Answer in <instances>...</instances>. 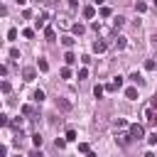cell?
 Wrapping results in <instances>:
<instances>
[{
  "label": "cell",
  "mask_w": 157,
  "mask_h": 157,
  "mask_svg": "<svg viewBox=\"0 0 157 157\" xmlns=\"http://www.w3.org/2000/svg\"><path fill=\"white\" fill-rule=\"evenodd\" d=\"M142 123H145V125L157 123V108H155V101H147V103L142 105Z\"/></svg>",
  "instance_id": "6da1fadb"
},
{
  "label": "cell",
  "mask_w": 157,
  "mask_h": 157,
  "mask_svg": "<svg viewBox=\"0 0 157 157\" xmlns=\"http://www.w3.org/2000/svg\"><path fill=\"white\" fill-rule=\"evenodd\" d=\"M128 132H130V137H132V140H142V137H145V125L132 123V125L128 128Z\"/></svg>",
  "instance_id": "7a4b0ae2"
},
{
  "label": "cell",
  "mask_w": 157,
  "mask_h": 157,
  "mask_svg": "<svg viewBox=\"0 0 157 157\" xmlns=\"http://www.w3.org/2000/svg\"><path fill=\"white\" fill-rule=\"evenodd\" d=\"M115 142H118L120 147H128V145L132 142V137H130V132H115Z\"/></svg>",
  "instance_id": "3957f363"
},
{
  "label": "cell",
  "mask_w": 157,
  "mask_h": 157,
  "mask_svg": "<svg viewBox=\"0 0 157 157\" xmlns=\"http://www.w3.org/2000/svg\"><path fill=\"white\" fill-rule=\"evenodd\" d=\"M125 44H128V39H125L123 34H115V37H113V49H115V52L125 49Z\"/></svg>",
  "instance_id": "277c9868"
},
{
  "label": "cell",
  "mask_w": 157,
  "mask_h": 157,
  "mask_svg": "<svg viewBox=\"0 0 157 157\" xmlns=\"http://www.w3.org/2000/svg\"><path fill=\"white\" fill-rule=\"evenodd\" d=\"M91 49H93L96 54H101V52H105V49H108V42H105V39H96V42L91 44Z\"/></svg>",
  "instance_id": "5b68a950"
},
{
  "label": "cell",
  "mask_w": 157,
  "mask_h": 157,
  "mask_svg": "<svg viewBox=\"0 0 157 157\" xmlns=\"http://www.w3.org/2000/svg\"><path fill=\"white\" fill-rule=\"evenodd\" d=\"M47 20H49V12L44 10V12H39V17L34 20V27H37V29H42V27L47 25Z\"/></svg>",
  "instance_id": "8992f818"
},
{
  "label": "cell",
  "mask_w": 157,
  "mask_h": 157,
  "mask_svg": "<svg viewBox=\"0 0 157 157\" xmlns=\"http://www.w3.org/2000/svg\"><path fill=\"white\" fill-rule=\"evenodd\" d=\"M22 76H25V81H34L37 69H34V66H25V69H22Z\"/></svg>",
  "instance_id": "52a82bcc"
},
{
  "label": "cell",
  "mask_w": 157,
  "mask_h": 157,
  "mask_svg": "<svg viewBox=\"0 0 157 157\" xmlns=\"http://www.w3.org/2000/svg\"><path fill=\"white\" fill-rule=\"evenodd\" d=\"M120 86H123V76H115V78H113V81L105 86V91H118Z\"/></svg>",
  "instance_id": "ba28073f"
},
{
  "label": "cell",
  "mask_w": 157,
  "mask_h": 157,
  "mask_svg": "<svg viewBox=\"0 0 157 157\" xmlns=\"http://www.w3.org/2000/svg\"><path fill=\"white\" fill-rule=\"evenodd\" d=\"M56 25H59L61 29H66V27H71V20H69V15H59V17H56Z\"/></svg>",
  "instance_id": "9c48e42d"
},
{
  "label": "cell",
  "mask_w": 157,
  "mask_h": 157,
  "mask_svg": "<svg viewBox=\"0 0 157 157\" xmlns=\"http://www.w3.org/2000/svg\"><path fill=\"white\" fill-rule=\"evenodd\" d=\"M125 25V17L123 15H118V17H113V22H110V27H113V32H118L120 27Z\"/></svg>",
  "instance_id": "30bf717a"
},
{
  "label": "cell",
  "mask_w": 157,
  "mask_h": 157,
  "mask_svg": "<svg viewBox=\"0 0 157 157\" xmlns=\"http://www.w3.org/2000/svg\"><path fill=\"white\" fill-rule=\"evenodd\" d=\"M81 15H83L86 20H91V17H96V7H93V5H86V7L81 10Z\"/></svg>",
  "instance_id": "8fae6325"
},
{
  "label": "cell",
  "mask_w": 157,
  "mask_h": 157,
  "mask_svg": "<svg viewBox=\"0 0 157 157\" xmlns=\"http://www.w3.org/2000/svg\"><path fill=\"white\" fill-rule=\"evenodd\" d=\"M56 108H59V110H71V101H66V98H56Z\"/></svg>",
  "instance_id": "7c38bea8"
},
{
  "label": "cell",
  "mask_w": 157,
  "mask_h": 157,
  "mask_svg": "<svg viewBox=\"0 0 157 157\" xmlns=\"http://www.w3.org/2000/svg\"><path fill=\"white\" fill-rule=\"evenodd\" d=\"M125 98H128V101H137V88H135V86L125 88Z\"/></svg>",
  "instance_id": "4fadbf2b"
},
{
  "label": "cell",
  "mask_w": 157,
  "mask_h": 157,
  "mask_svg": "<svg viewBox=\"0 0 157 157\" xmlns=\"http://www.w3.org/2000/svg\"><path fill=\"white\" fill-rule=\"evenodd\" d=\"M22 125H25V118H12L10 120V128L12 130H22Z\"/></svg>",
  "instance_id": "5bb4252c"
},
{
  "label": "cell",
  "mask_w": 157,
  "mask_h": 157,
  "mask_svg": "<svg viewBox=\"0 0 157 157\" xmlns=\"http://www.w3.org/2000/svg\"><path fill=\"white\" fill-rule=\"evenodd\" d=\"M130 81H132L135 86H142V83H145V78H142V76H140L137 71H132V74H130Z\"/></svg>",
  "instance_id": "9a60e30c"
},
{
  "label": "cell",
  "mask_w": 157,
  "mask_h": 157,
  "mask_svg": "<svg viewBox=\"0 0 157 157\" xmlns=\"http://www.w3.org/2000/svg\"><path fill=\"white\" fill-rule=\"evenodd\" d=\"M22 140H25V135H22V130H20V132H15V137H12V145H15V147H22Z\"/></svg>",
  "instance_id": "2e32d148"
},
{
  "label": "cell",
  "mask_w": 157,
  "mask_h": 157,
  "mask_svg": "<svg viewBox=\"0 0 157 157\" xmlns=\"http://www.w3.org/2000/svg\"><path fill=\"white\" fill-rule=\"evenodd\" d=\"M74 42H76V39H74V37H69V34H66V37H61V44H64L66 49H71V47H74Z\"/></svg>",
  "instance_id": "e0dca14e"
},
{
  "label": "cell",
  "mask_w": 157,
  "mask_h": 157,
  "mask_svg": "<svg viewBox=\"0 0 157 157\" xmlns=\"http://www.w3.org/2000/svg\"><path fill=\"white\" fill-rule=\"evenodd\" d=\"M32 101H37V103H42V101H44V91H42V88H37V91L32 93Z\"/></svg>",
  "instance_id": "ac0fdd59"
},
{
  "label": "cell",
  "mask_w": 157,
  "mask_h": 157,
  "mask_svg": "<svg viewBox=\"0 0 157 157\" xmlns=\"http://www.w3.org/2000/svg\"><path fill=\"white\" fill-rule=\"evenodd\" d=\"M71 29H74V34H83V32H86V27H83L81 22H76V25H71Z\"/></svg>",
  "instance_id": "d6986e66"
},
{
  "label": "cell",
  "mask_w": 157,
  "mask_h": 157,
  "mask_svg": "<svg viewBox=\"0 0 157 157\" xmlns=\"http://www.w3.org/2000/svg\"><path fill=\"white\" fill-rule=\"evenodd\" d=\"M44 37H47V42H54V37H56V32H54L52 27H47V29H44Z\"/></svg>",
  "instance_id": "ffe728a7"
},
{
  "label": "cell",
  "mask_w": 157,
  "mask_h": 157,
  "mask_svg": "<svg viewBox=\"0 0 157 157\" xmlns=\"http://www.w3.org/2000/svg\"><path fill=\"white\" fill-rule=\"evenodd\" d=\"M37 69H39V71H49V61H47V59H39V61H37Z\"/></svg>",
  "instance_id": "44dd1931"
},
{
  "label": "cell",
  "mask_w": 157,
  "mask_h": 157,
  "mask_svg": "<svg viewBox=\"0 0 157 157\" xmlns=\"http://www.w3.org/2000/svg\"><path fill=\"white\" fill-rule=\"evenodd\" d=\"M64 61H66V64H74V61H76V54H74V52H66V54H64Z\"/></svg>",
  "instance_id": "7402d4cb"
},
{
  "label": "cell",
  "mask_w": 157,
  "mask_h": 157,
  "mask_svg": "<svg viewBox=\"0 0 157 157\" xmlns=\"http://www.w3.org/2000/svg\"><path fill=\"white\" fill-rule=\"evenodd\" d=\"M0 91H2V93H10V91H12L10 81H0Z\"/></svg>",
  "instance_id": "603a6c76"
},
{
  "label": "cell",
  "mask_w": 157,
  "mask_h": 157,
  "mask_svg": "<svg viewBox=\"0 0 157 157\" xmlns=\"http://www.w3.org/2000/svg\"><path fill=\"white\" fill-rule=\"evenodd\" d=\"M145 69H147V71H155V69H157L155 59H147V61H145Z\"/></svg>",
  "instance_id": "cb8c5ba5"
},
{
  "label": "cell",
  "mask_w": 157,
  "mask_h": 157,
  "mask_svg": "<svg viewBox=\"0 0 157 157\" xmlns=\"http://www.w3.org/2000/svg\"><path fill=\"white\" fill-rule=\"evenodd\" d=\"M59 76H61V78H71V69H69V66H64V69L59 71Z\"/></svg>",
  "instance_id": "d4e9b609"
},
{
  "label": "cell",
  "mask_w": 157,
  "mask_h": 157,
  "mask_svg": "<svg viewBox=\"0 0 157 157\" xmlns=\"http://www.w3.org/2000/svg\"><path fill=\"white\" fill-rule=\"evenodd\" d=\"M103 91H105V86H101V83H98V86L93 88V96H96V98H101V96H103Z\"/></svg>",
  "instance_id": "484cf974"
},
{
  "label": "cell",
  "mask_w": 157,
  "mask_h": 157,
  "mask_svg": "<svg viewBox=\"0 0 157 157\" xmlns=\"http://www.w3.org/2000/svg\"><path fill=\"white\" fill-rule=\"evenodd\" d=\"M135 10H137V12H145V10H147V5H145L142 0H137V2H135Z\"/></svg>",
  "instance_id": "4316f807"
},
{
  "label": "cell",
  "mask_w": 157,
  "mask_h": 157,
  "mask_svg": "<svg viewBox=\"0 0 157 157\" xmlns=\"http://www.w3.org/2000/svg\"><path fill=\"white\" fill-rule=\"evenodd\" d=\"M113 125H115V128H130V125H128V123H125V118H118V120H115V123H113Z\"/></svg>",
  "instance_id": "83f0119b"
},
{
  "label": "cell",
  "mask_w": 157,
  "mask_h": 157,
  "mask_svg": "<svg viewBox=\"0 0 157 157\" xmlns=\"http://www.w3.org/2000/svg\"><path fill=\"white\" fill-rule=\"evenodd\" d=\"M69 140H76V130H74V128L66 130V142H69Z\"/></svg>",
  "instance_id": "f1b7e54d"
},
{
  "label": "cell",
  "mask_w": 157,
  "mask_h": 157,
  "mask_svg": "<svg viewBox=\"0 0 157 157\" xmlns=\"http://www.w3.org/2000/svg\"><path fill=\"white\" fill-rule=\"evenodd\" d=\"M54 145H56V150H61V147H66V137H56V142H54Z\"/></svg>",
  "instance_id": "f546056e"
},
{
  "label": "cell",
  "mask_w": 157,
  "mask_h": 157,
  "mask_svg": "<svg viewBox=\"0 0 157 157\" xmlns=\"http://www.w3.org/2000/svg\"><path fill=\"white\" fill-rule=\"evenodd\" d=\"M5 125H10V118L5 113H0V128H5Z\"/></svg>",
  "instance_id": "4dcf8cb0"
},
{
  "label": "cell",
  "mask_w": 157,
  "mask_h": 157,
  "mask_svg": "<svg viewBox=\"0 0 157 157\" xmlns=\"http://www.w3.org/2000/svg\"><path fill=\"white\" fill-rule=\"evenodd\" d=\"M22 37H25V39H32V37H34V29H22Z\"/></svg>",
  "instance_id": "1f68e13d"
},
{
  "label": "cell",
  "mask_w": 157,
  "mask_h": 157,
  "mask_svg": "<svg viewBox=\"0 0 157 157\" xmlns=\"http://www.w3.org/2000/svg\"><path fill=\"white\" fill-rule=\"evenodd\" d=\"M32 113H34L32 105H22V115H32Z\"/></svg>",
  "instance_id": "d6a6232c"
},
{
  "label": "cell",
  "mask_w": 157,
  "mask_h": 157,
  "mask_svg": "<svg viewBox=\"0 0 157 157\" xmlns=\"http://www.w3.org/2000/svg\"><path fill=\"white\" fill-rule=\"evenodd\" d=\"M147 142H150V145H152V147H157V132H152V135H150V137H147Z\"/></svg>",
  "instance_id": "836d02e7"
},
{
  "label": "cell",
  "mask_w": 157,
  "mask_h": 157,
  "mask_svg": "<svg viewBox=\"0 0 157 157\" xmlns=\"http://www.w3.org/2000/svg\"><path fill=\"white\" fill-rule=\"evenodd\" d=\"M113 12H110V7H101V17H110Z\"/></svg>",
  "instance_id": "e575fe53"
},
{
  "label": "cell",
  "mask_w": 157,
  "mask_h": 157,
  "mask_svg": "<svg viewBox=\"0 0 157 157\" xmlns=\"http://www.w3.org/2000/svg\"><path fill=\"white\" fill-rule=\"evenodd\" d=\"M32 142L39 147V145H42V135H39V132H37V135H32Z\"/></svg>",
  "instance_id": "d590c367"
},
{
  "label": "cell",
  "mask_w": 157,
  "mask_h": 157,
  "mask_svg": "<svg viewBox=\"0 0 157 157\" xmlns=\"http://www.w3.org/2000/svg\"><path fill=\"white\" fill-rule=\"evenodd\" d=\"M7 39H17V29H15V27L7 32Z\"/></svg>",
  "instance_id": "8d00e7d4"
},
{
  "label": "cell",
  "mask_w": 157,
  "mask_h": 157,
  "mask_svg": "<svg viewBox=\"0 0 157 157\" xmlns=\"http://www.w3.org/2000/svg\"><path fill=\"white\" fill-rule=\"evenodd\" d=\"M10 56H12V59H20V49L12 47V49H10Z\"/></svg>",
  "instance_id": "74e56055"
},
{
  "label": "cell",
  "mask_w": 157,
  "mask_h": 157,
  "mask_svg": "<svg viewBox=\"0 0 157 157\" xmlns=\"http://www.w3.org/2000/svg\"><path fill=\"white\" fill-rule=\"evenodd\" d=\"M78 78H88V69H78Z\"/></svg>",
  "instance_id": "f35d334b"
},
{
  "label": "cell",
  "mask_w": 157,
  "mask_h": 157,
  "mask_svg": "<svg viewBox=\"0 0 157 157\" xmlns=\"http://www.w3.org/2000/svg\"><path fill=\"white\" fill-rule=\"evenodd\" d=\"M78 150H81V152H86V155H88V152H91V147H88V145H86V142H81V145H78Z\"/></svg>",
  "instance_id": "ab89813d"
},
{
  "label": "cell",
  "mask_w": 157,
  "mask_h": 157,
  "mask_svg": "<svg viewBox=\"0 0 157 157\" xmlns=\"http://www.w3.org/2000/svg\"><path fill=\"white\" fill-rule=\"evenodd\" d=\"M69 7H71V10H76V7H78V0H69Z\"/></svg>",
  "instance_id": "60d3db41"
},
{
  "label": "cell",
  "mask_w": 157,
  "mask_h": 157,
  "mask_svg": "<svg viewBox=\"0 0 157 157\" xmlns=\"http://www.w3.org/2000/svg\"><path fill=\"white\" fill-rule=\"evenodd\" d=\"M5 15H7V7H5V5L0 2V17H5Z\"/></svg>",
  "instance_id": "b9f144b4"
},
{
  "label": "cell",
  "mask_w": 157,
  "mask_h": 157,
  "mask_svg": "<svg viewBox=\"0 0 157 157\" xmlns=\"http://www.w3.org/2000/svg\"><path fill=\"white\" fill-rule=\"evenodd\" d=\"M5 74H7V66H5V64H0V76H5Z\"/></svg>",
  "instance_id": "7bdbcfd3"
},
{
  "label": "cell",
  "mask_w": 157,
  "mask_h": 157,
  "mask_svg": "<svg viewBox=\"0 0 157 157\" xmlns=\"http://www.w3.org/2000/svg\"><path fill=\"white\" fill-rule=\"evenodd\" d=\"M5 155H7V150H5L2 145H0V157H5Z\"/></svg>",
  "instance_id": "ee69618b"
},
{
  "label": "cell",
  "mask_w": 157,
  "mask_h": 157,
  "mask_svg": "<svg viewBox=\"0 0 157 157\" xmlns=\"http://www.w3.org/2000/svg\"><path fill=\"white\" fill-rule=\"evenodd\" d=\"M86 157H98V155H96V152H88V155H86Z\"/></svg>",
  "instance_id": "f6af8a7d"
},
{
  "label": "cell",
  "mask_w": 157,
  "mask_h": 157,
  "mask_svg": "<svg viewBox=\"0 0 157 157\" xmlns=\"http://www.w3.org/2000/svg\"><path fill=\"white\" fill-rule=\"evenodd\" d=\"M15 2H17V5H25V2H27V0H15Z\"/></svg>",
  "instance_id": "bcb514c9"
},
{
  "label": "cell",
  "mask_w": 157,
  "mask_h": 157,
  "mask_svg": "<svg viewBox=\"0 0 157 157\" xmlns=\"http://www.w3.org/2000/svg\"><path fill=\"white\" fill-rule=\"evenodd\" d=\"M145 157H155V155H152V152H147V155H145Z\"/></svg>",
  "instance_id": "7dc6e473"
},
{
  "label": "cell",
  "mask_w": 157,
  "mask_h": 157,
  "mask_svg": "<svg viewBox=\"0 0 157 157\" xmlns=\"http://www.w3.org/2000/svg\"><path fill=\"white\" fill-rule=\"evenodd\" d=\"M152 2H155V7H157V0H152Z\"/></svg>",
  "instance_id": "c3c4849f"
}]
</instances>
